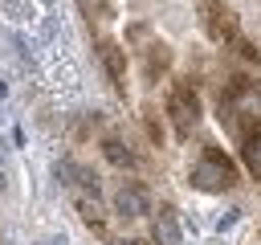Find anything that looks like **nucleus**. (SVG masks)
I'll return each instance as SVG.
<instances>
[{
  "instance_id": "obj_1",
  "label": "nucleus",
  "mask_w": 261,
  "mask_h": 245,
  "mask_svg": "<svg viewBox=\"0 0 261 245\" xmlns=\"http://www.w3.org/2000/svg\"><path fill=\"white\" fill-rule=\"evenodd\" d=\"M188 184H192V188H200V192H224V188H232V184H237V167H232V159H228L224 151L204 147V151H200V159H196V163H192V172H188Z\"/></svg>"
},
{
  "instance_id": "obj_2",
  "label": "nucleus",
  "mask_w": 261,
  "mask_h": 245,
  "mask_svg": "<svg viewBox=\"0 0 261 245\" xmlns=\"http://www.w3.org/2000/svg\"><path fill=\"white\" fill-rule=\"evenodd\" d=\"M167 114H171L179 139H188L192 127L200 122V98H196V90H192L188 82H175V86H171V94H167Z\"/></svg>"
},
{
  "instance_id": "obj_3",
  "label": "nucleus",
  "mask_w": 261,
  "mask_h": 245,
  "mask_svg": "<svg viewBox=\"0 0 261 245\" xmlns=\"http://www.w3.org/2000/svg\"><path fill=\"white\" fill-rule=\"evenodd\" d=\"M114 212H118V216H143V212H151V196H147V188L135 184V180L118 184V192H114Z\"/></svg>"
},
{
  "instance_id": "obj_4",
  "label": "nucleus",
  "mask_w": 261,
  "mask_h": 245,
  "mask_svg": "<svg viewBox=\"0 0 261 245\" xmlns=\"http://www.w3.org/2000/svg\"><path fill=\"white\" fill-rule=\"evenodd\" d=\"M98 57H102L114 90H126V49H122L118 41H102V45H98Z\"/></svg>"
},
{
  "instance_id": "obj_5",
  "label": "nucleus",
  "mask_w": 261,
  "mask_h": 245,
  "mask_svg": "<svg viewBox=\"0 0 261 245\" xmlns=\"http://www.w3.org/2000/svg\"><path fill=\"white\" fill-rule=\"evenodd\" d=\"M151 237H155V245H179V220H175V208H159L155 212V220H151Z\"/></svg>"
},
{
  "instance_id": "obj_6",
  "label": "nucleus",
  "mask_w": 261,
  "mask_h": 245,
  "mask_svg": "<svg viewBox=\"0 0 261 245\" xmlns=\"http://www.w3.org/2000/svg\"><path fill=\"white\" fill-rule=\"evenodd\" d=\"M241 159H245L249 176L261 180V122H253V127L245 131V139H241Z\"/></svg>"
},
{
  "instance_id": "obj_7",
  "label": "nucleus",
  "mask_w": 261,
  "mask_h": 245,
  "mask_svg": "<svg viewBox=\"0 0 261 245\" xmlns=\"http://www.w3.org/2000/svg\"><path fill=\"white\" fill-rule=\"evenodd\" d=\"M102 155H106L114 167H139V155H135L122 139H102Z\"/></svg>"
},
{
  "instance_id": "obj_8",
  "label": "nucleus",
  "mask_w": 261,
  "mask_h": 245,
  "mask_svg": "<svg viewBox=\"0 0 261 245\" xmlns=\"http://www.w3.org/2000/svg\"><path fill=\"white\" fill-rule=\"evenodd\" d=\"M77 212H82V220H86L90 229H102V216H98V200L82 196V200H77Z\"/></svg>"
},
{
  "instance_id": "obj_9",
  "label": "nucleus",
  "mask_w": 261,
  "mask_h": 245,
  "mask_svg": "<svg viewBox=\"0 0 261 245\" xmlns=\"http://www.w3.org/2000/svg\"><path fill=\"white\" fill-rule=\"evenodd\" d=\"M167 61H171V53H167V45H155V53H151V61H147V74L155 78V69H167Z\"/></svg>"
},
{
  "instance_id": "obj_10",
  "label": "nucleus",
  "mask_w": 261,
  "mask_h": 245,
  "mask_svg": "<svg viewBox=\"0 0 261 245\" xmlns=\"http://www.w3.org/2000/svg\"><path fill=\"white\" fill-rule=\"evenodd\" d=\"M41 245H69V241H65L61 233H57V237H49V241H41Z\"/></svg>"
}]
</instances>
